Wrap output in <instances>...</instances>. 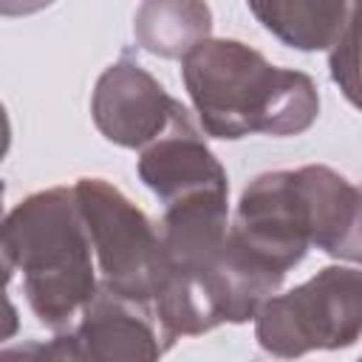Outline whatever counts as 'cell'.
<instances>
[{"mask_svg": "<svg viewBox=\"0 0 362 362\" xmlns=\"http://www.w3.org/2000/svg\"><path fill=\"white\" fill-rule=\"evenodd\" d=\"M232 232L283 274L308 246L362 263V184L322 164L263 173L243 189Z\"/></svg>", "mask_w": 362, "mask_h": 362, "instance_id": "obj_1", "label": "cell"}, {"mask_svg": "<svg viewBox=\"0 0 362 362\" xmlns=\"http://www.w3.org/2000/svg\"><path fill=\"white\" fill-rule=\"evenodd\" d=\"M184 85L204 130L215 139L297 136L320 113L311 76L277 68L238 40L198 42L184 57Z\"/></svg>", "mask_w": 362, "mask_h": 362, "instance_id": "obj_2", "label": "cell"}, {"mask_svg": "<svg viewBox=\"0 0 362 362\" xmlns=\"http://www.w3.org/2000/svg\"><path fill=\"white\" fill-rule=\"evenodd\" d=\"M93 243L74 187H51L23 198L3 223L6 277L20 274L34 317L48 328H71L99 291Z\"/></svg>", "mask_w": 362, "mask_h": 362, "instance_id": "obj_3", "label": "cell"}, {"mask_svg": "<svg viewBox=\"0 0 362 362\" xmlns=\"http://www.w3.org/2000/svg\"><path fill=\"white\" fill-rule=\"evenodd\" d=\"M255 337L274 356L334 351L362 337V272L325 266L286 294H272L255 314Z\"/></svg>", "mask_w": 362, "mask_h": 362, "instance_id": "obj_4", "label": "cell"}, {"mask_svg": "<svg viewBox=\"0 0 362 362\" xmlns=\"http://www.w3.org/2000/svg\"><path fill=\"white\" fill-rule=\"evenodd\" d=\"M74 189L90 232L102 283L119 294L153 303L167 277L158 229L105 178H79Z\"/></svg>", "mask_w": 362, "mask_h": 362, "instance_id": "obj_5", "label": "cell"}, {"mask_svg": "<svg viewBox=\"0 0 362 362\" xmlns=\"http://www.w3.org/2000/svg\"><path fill=\"white\" fill-rule=\"evenodd\" d=\"M173 342L167 339L153 303L119 294L105 283L82 308L79 322L59 334L45 356L59 359H156Z\"/></svg>", "mask_w": 362, "mask_h": 362, "instance_id": "obj_6", "label": "cell"}, {"mask_svg": "<svg viewBox=\"0 0 362 362\" xmlns=\"http://www.w3.org/2000/svg\"><path fill=\"white\" fill-rule=\"evenodd\" d=\"M99 133L122 147H147L187 113L136 59L122 57L96 82L90 102Z\"/></svg>", "mask_w": 362, "mask_h": 362, "instance_id": "obj_7", "label": "cell"}, {"mask_svg": "<svg viewBox=\"0 0 362 362\" xmlns=\"http://www.w3.org/2000/svg\"><path fill=\"white\" fill-rule=\"evenodd\" d=\"M141 181L167 204L195 192H226V173L198 136L189 113L178 116L167 133L144 147L139 158Z\"/></svg>", "mask_w": 362, "mask_h": 362, "instance_id": "obj_8", "label": "cell"}, {"mask_svg": "<svg viewBox=\"0 0 362 362\" xmlns=\"http://www.w3.org/2000/svg\"><path fill=\"white\" fill-rule=\"evenodd\" d=\"M252 14L280 42L300 51L334 48L362 17V0H246Z\"/></svg>", "mask_w": 362, "mask_h": 362, "instance_id": "obj_9", "label": "cell"}, {"mask_svg": "<svg viewBox=\"0 0 362 362\" xmlns=\"http://www.w3.org/2000/svg\"><path fill=\"white\" fill-rule=\"evenodd\" d=\"M209 28L212 14L204 0H144L133 23L139 45L167 59H184L209 40Z\"/></svg>", "mask_w": 362, "mask_h": 362, "instance_id": "obj_10", "label": "cell"}, {"mask_svg": "<svg viewBox=\"0 0 362 362\" xmlns=\"http://www.w3.org/2000/svg\"><path fill=\"white\" fill-rule=\"evenodd\" d=\"M331 79L345 99L362 110V17H356L331 48Z\"/></svg>", "mask_w": 362, "mask_h": 362, "instance_id": "obj_11", "label": "cell"}, {"mask_svg": "<svg viewBox=\"0 0 362 362\" xmlns=\"http://www.w3.org/2000/svg\"><path fill=\"white\" fill-rule=\"evenodd\" d=\"M51 3L54 0H0V8L6 17H17V14H34Z\"/></svg>", "mask_w": 362, "mask_h": 362, "instance_id": "obj_12", "label": "cell"}]
</instances>
